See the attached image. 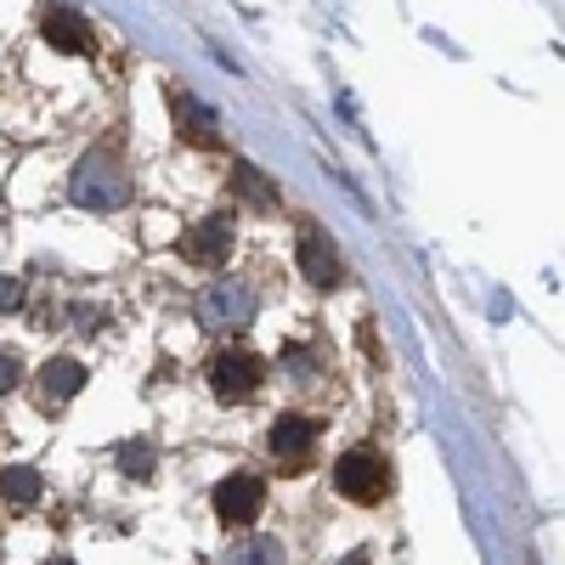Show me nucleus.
<instances>
[{"label":"nucleus","instance_id":"f257e3e1","mask_svg":"<svg viewBox=\"0 0 565 565\" xmlns=\"http://www.w3.org/2000/svg\"><path fill=\"white\" fill-rule=\"evenodd\" d=\"M193 311H199V328H210V334H244L255 322V289L238 277H215L193 300Z\"/></svg>","mask_w":565,"mask_h":565},{"label":"nucleus","instance_id":"f03ea898","mask_svg":"<svg viewBox=\"0 0 565 565\" xmlns=\"http://www.w3.org/2000/svg\"><path fill=\"white\" fill-rule=\"evenodd\" d=\"M68 193H74L79 210H119V204H130V175L119 170L114 153H85L74 181H68Z\"/></svg>","mask_w":565,"mask_h":565},{"label":"nucleus","instance_id":"7ed1b4c3","mask_svg":"<svg viewBox=\"0 0 565 565\" xmlns=\"http://www.w3.org/2000/svg\"><path fill=\"white\" fill-rule=\"evenodd\" d=\"M334 487L351 503H380L391 492V469H385V458H373L367 447H351V452L334 458Z\"/></svg>","mask_w":565,"mask_h":565},{"label":"nucleus","instance_id":"20e7f679","mask_svg":"<svg viewBox=\"0 0 565 565\" xmlns=\"http://www.w3.org/2000/svg\"><path fill=\"white\" fill-rule=\"evenodd\" d=\"M260 380H266V362L255 351H221L210 362V391L221 402H249L260 391Z\"/></svg>","mask_w":565,"mask_h":565},{"label":"nucleus","instance_id":"39448f33","mask_svg":"<svg viewBox=\"0 0 565 565\" xmlns=\"http://www.w3.org/2000/svg\"><path fill=\"white\" fill-rule=\"evenodd\" d=\"M317 436H322V424L317 418H306V413H282L277 424H271V436H266V447H271V458L277 463H306L311 458V447H317Z\"/></svg>","mask_w":565,"mask_h":565},{"label":"nucleus","instance_id":"423d86ee","mask_svg":"<svg viewBox=\"0 0 565 565\" xmlns=\"http://www.w3.org/2000/svg\"><path fill=\"white\" fill-rule=\"evenodd\" d=\"M266 509V487L255 476H226L215 487V514H221V526H249L255 514Z\"/></svg>","mask_w":565,"mask_h":565},{"label":"nucleus","instance_id":"0eeeda50","mask_svg":"<svg viewBox=\"0 0 565 565\" xmlns=\"http://www.w3.org/2000/svg\"><path fill=\"white\" fill-rule=\"evenodd\" d=\"M300 271H306V282L311 289H334L340 282V249L328 244V232L322 226H300Z\"/></svg>","mask_w":565,"mask_h":565},{"label":"nucleus","instance_id":"6e6552de","mask_svg":"<svg viewBox=\"0 0 565 565\" xmlns=\"http://www.w3.org/2000/svg\"><path fill=\"white\" fill-rule=\"evenodd\" d=\"M181 255L193 266H221L232 255V215H204L193 232L181 238Z\"/></svg>","mask_w":565,"mask_h":565},{"label":"nucleus","instance_id":"1a4fd4ad","mask_svg":"<svg viewBox=\"0 0 565 565\" xmlns=\"http://www.w3.org/2000/svg\"><path fill=\"white\" fill-rule=\"evenodd\" d=\"M45 45H57V52H68V57H90V45H97V40H90V23L79 18V12H52V18H45Z\"/></svg>","mask_w":565,"mask_h":565},{"label":"nucleus","instance_id":"9d476101","mask_svg":"<svg viewBox=\"0 0 565 565\" xmlns=\"http://www.w3.org/2000/svg\"><path fill=\"white\" fill-rule=\"evenodd\" d=\"M79 391H85V367L74 356H52V362L40 367V396L52 402V407L68 402V396H79Z\"/></svg>","mask_w":565,"mask_h":565},{"label":"nucleus","instance_id":"9b49d317","mask_svg":"<svg viewBox=\"0 0 565 565\" xmlns=\"http://www.w3.org/2000/svg\"><path fill=\"white\" fill-rule=\"evenodd\" d=\"M0 498H7L12 509H34L40 503V476L29 463H12L7 476H0Z\"/></svg>","mask_w":565,"mask_h":565},{"label":"nucleus","instance_id":"f8f14e48","mask_svg":"<svg viewBox=\"0 0 565 565\" xmlns=\"http://www.w3.org/2000/svg\"><path fill=\"white\" fill-rule=\"evenodd\" d=\"M226 565H282V543L255 532V537H238V548L226 554Z\"/></svg>","mask_w":565,"mask_h":565},{"label":"nucleus","instance_id":"ddd939ff","mask_svg":"<svg viewBox=\"0 0 565 565\" xmlns=\"http://www.w3.org/2000/svg\"><path fill=\"white\" fill-rule=\"evenodd\" d=\"M232 186H238L244 199H255L260 210H277V193H271V181L255 170V164H238V175H232Z\"/></svg>","mask_w":565,"mask_h":565},{"label":"nucleus","instance_id":"4468645a","mask_svg":"<svg viewBox=\"0 0 565 565\" xmlns=\"http://www.w3.org/2000/svg\"><path fill=\"white\" fill-rule=\"evenodd\" d=\"M153 463H159V452H153L148 441H125V447H119V469H125L130 481H148Z\"/></svg>","mask_w":565,"mask_h":565},{"label":"nucleus","instance_id":"2eb2a0df","mask_svg":"<svg viewBox=\"0 0 565 565\" xmlns=\"http://www.w3.org/2000/svg\"><path fill=\"white\" fill-rule=\"evenodd\" d=\"M18 380H23V362H18L12 351H0V396H12Z\"/></svg>","mask_w":565,"mask_h":565},{"label":"nucleus","instance_id":"dca6fc26","mask_svg":"<svg viewBox=\"0 0 565 565\" xmlns=\"http://www.w3.org/2000/svg\"><path fill=\"white\" fill-rule=\"evenodd\" d=\"M18 300H23L18 277H12V271H0V317H7V311H18Z\"/></svg>","mask_w":565,"mask_h":565},{"label":"nucleus","instance_id":"f3484780","mask_svg":"<svg viewBox=\"0 0 565 565\" xmlns=\"http://www.w3.org/2000/svg\"><path fill=\"white\" fill-rule=\"evenodd\" d=\"M340 565H373V559H367V554H362V548H356V554H345V559H340Z\"/></svg>","mask_w":565,"mask_h":565},{"label":"nucleus","instance_id":"a211bd4d","mask_svg":"<svg viewBox=\"0 0 565 565\" xmlns=\"http://www.w3.org/2000/svg\"><path fill=\"white\" fill-rule=\"evenodd\" d=\"M45 565H74V559H45Z\"/></svg>","mask_w":565,"mask_h":565}]
</instances>
